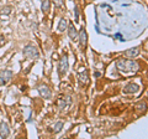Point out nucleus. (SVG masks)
Wrapping results in <instances>:
<instances>
[{"instance_id": "1", "label": "nucleus", "mask_w": 148, "mask_h": 139, "mask_svg": "<svg viewBox=\"0 0 148 139\" xmlns=\"http://www.w3.org/2000/svg\"><path fill=\"white\" fill-rule=\"evenodd\" d=\"M116 68L121 72H136L140 68V65L133 60H117L116 62Z\"/></svg>"}, {"instance_id": "2", "label": "nucleus", "mask_w": 148, "mask_h": 139, "mask_svg": "<svg viewBox=\"0 0 148 139\" xmlns=\"http://www.w3.org/2000/svg\"><path fill=\"white\" fill-rule=\"evenodd\" d=\"M22 54L29 60H35V58L40 57V51L34 44H27L24 47V50H22Z\"/></svg>"}, {"instance_id": "3", "label": "nucleus", "mask_w": 148, "mask_h": 139, "mask_svg": "<svg viewBox=\"0 0 148 139\" xmlns=\"http://www.w3.org/2000/svg\"><path fill=\"white\" fill-rule=\"evenodd\" d=\"M68 68H69V62H68V57L67 55L61 57L59 60V63H58V72H59V76H64L66 73L68 72Z\"/></svg>"}, {"instance_id": "4", "label": "nucleus", "mask_w": 148, "mask_h": 139, "mask_svg": "<svg viewBox=\"0 0 148 139\" xmlns=\"http://www.w3.org/2000/svg\"><path fill=\"white\" fill-rule=\"evenodd\" d=\"M12 78V71L10 70H4L0 72V86H5Z\"/></svg>"}, {"instance_id": "5", "label": "nucleus", "mask_w": 148, "mask_h": 139, "mask_svg": "<svg viewBox=\"0 0 148 139\" xmlns=\"http://www.w3.org/2000/svg\"><path fill=\"white\" fill-rule=\"evenodd\" d=\"M78 40H79L80 47L84 50L86 47V44H88V34H86L85 29H80L79 34H78Z\"/></svg>"}, {"instance_id": "6", "label": "nucleus", "mask_w": 148, "mask_h": 139, "mask_svg": "<svg viewBox=\"0 0 148 139\" xmlns=\"http://www.w3.org/2000/svg\"><path fill=\"white\" fill-rule=\"evenodd\" d=\"M38 93L41 95V97H43V98L46 99H48L52 97V92H51V90L48 88V86H46V85H41L38 86Z\"/></svg>"}, {"instance_id": "7", "label": "nucleus", "mask_w": 148, "mask_h": 139, "mask_svg": "<svg viewBox=\"0 0 148 139\" xmlns=\"http://www.w3.org/2000/svg\"><path fill=\"white\" fill-rule=\"evenodd\" d=\"M138 90H140V87H138V86L136 85V83H127V85L123 87L122 93H125V95L136 93V92H138Z\"/></svg>"}, {"instance_id": "8", "label": "nucleus", "mask_w": 148, "mask_h": 139, "mask_svg": "<svg viewBox=\"0 0 148 139\" xmlns=\"http://www.w3.org/2000/svg\"><path fill=\"white\" fill-rule=\"evenodd\" d=\"M10 134V129H9L8 123L1 122L0 123V138H8Z\"/></svg>"}, {"instance_id": "9", "label": "nucleus", "mask_w": 148, "mask_h": 139, "mask_svg": "<svg viewBox=\"0 0 148 139\" xmlns=\"http://www.w3.org/2000/svg\"><path fill=\"white\" fill-rule=\"evenodd\" d=\"M140 47H132V49H128L123 52V55L126 57H130V58H133V57H137L140 55Z\"/></svg>"}, {"instance_id": "10", "label": "nucleus", "mask_w": 148, "mask_h": 139, "mask_svg": "<svg viewBox=\"0 0 148 139\" xmlns=\"http://www.w3.org/2000/svg\"><path fill=\"white\" fill-rule=\"evenodd\" d=\"M78 80H79V83L82 86L88 85V82H89V75H88V71H82L79 75H78Z\"/></svg>"}, {"instance_id": "11", "label": "nucleus", "mask_w": 148, "mask_h": 139, "mask_svg": "<svg viewBox=\"0 0 148 139\" xmlns=\"http://www.w3.org/2000/svg\"><path fill=\"white\" fill-rule=\"evenodd\" d=\"M67 30H68V36H69V38H71L72 40H77V39H78V34H79V32H78L77 27L74 26L73 24L69 25Z\"/></svg>"}, {"instance_id": "12", "label": "nucleus", "mask_w": 148, "mask_h": 139, "mask_svg": "<svg viewBox=\"0 0 148 139\" xmlns=\"http://www.w3.org/2000/svg\"><path fill=\"white\" fill-rule=\"evenodd\" d=\"M69 103H71V98L69 97H67V98H58L57 102H56V104L58 106L59 109H64Z\"/></svg>"}, {"instance_id": "13", "label": "nucleus", "mask_w": 148, "mask_h": 139, "mask_svg": "<svg viewBox=\"0 0 148 139\" xmlns=\"http://www.w3.org/2000/svg\"><path fill=\"white\" fill-rule=\"evenodd\" d=\"M67 29H68V21H67V19L62 17V19L59 20V22H58V31L63 32L64 30H67Z\"/></svg>"}, {"instance_id": "14", "label": "nucleus", "mask_w": 148, "mask_h": 139, "mask_svg": "<svg viewBox=\"0 0 148 139\" xmlns=\"http://www.w3.org/2000/svg\"><path fill=\"white\" fill-rule=\"evenodd\" d=\"M41 10H42L45 14H48L51 10V1L49 0H43L42 4H41Z\"/></svg>"}, {"instance_id": "15", "label": "nucleus", "mask_w": 148, "mask_h": 139, "mask_svg": "<svg viewBox=\"0 0 148 139\" xmlns=\"http://www.w3.org/2000/svg\"><path fill=\"white\" fill-rule=\"evenodd\" d=\"M135 108H136V111L138 113L145 112V111L147 109V103H146V102H143V101H141V102H138V103L135 106Z\"/></svg>"}, {"instance_id": "16", "label": "nucleus", "mask_w": 148, "mask_h": 139, "mask_svg": "<svg viewBox=\"0 0 148 139\" xmlns=\"http://www.w3.org/2000/svg\"><path fill=\"white\" fill-rule=\"evenodd\" d=\"M63 126H64V124H63V122H57V123H56L54 126L52 127V129H51V131H52L53 133H59V132L62 131Z\"/></svg>"}, {"instance_id": "17", "label": "nucleus", "mask_w": 148, "mask_h": 139, "mask_svg": "<svg viewBox=\"0 0 148 139\" xmlns=\"http://www.w3.org/2000/svg\"><path fill=\"white\" fill-rule=\"evenodd\" d=\"M11 11H12L11 6H4L1 10H0V15H9Z\"/></svg>"}, {"instance_id": "18", "label": "nucleus", "mask_w": 148, "mask_h": 139, "mask_svg": "<svg viewBox=\"0 0 148 139\" xmlns=\"http://www.w3.org/2000/svg\"><path fill=\"white\" fill-rule=\"evenodd\" d=\"M53 4H54V6L61 8L63 5V0H53Z\"/></svg>"}, {"instance_id": "19", "label": "nucleus", "mask_w": 148, "mask_h": 139, "mask_svg": "<svg viewBox=\"0 0 148 139\" xmlns=\"http://www.w3.org/2000/svg\"><path fill=\"white\" fill-rule=\"evenodd\" d=\"M74 13H75V20H79V8H78V5L74 6Z\"/></svg>"}, {"instance_id": "20", "label": "nucleus", "mask_w": 148, "mask_h": 139, "mask_svg": "<svg viewBox=\"0 0 148 139\" xmlns=\"http://www.w3.org/2000/svg\"><path fill=\"white\" fill-rule=\"evenodd\" d=\"M4 44H5V38H4L3 35H0V46L4 45Z\"/></svg>"}]
</instances>
